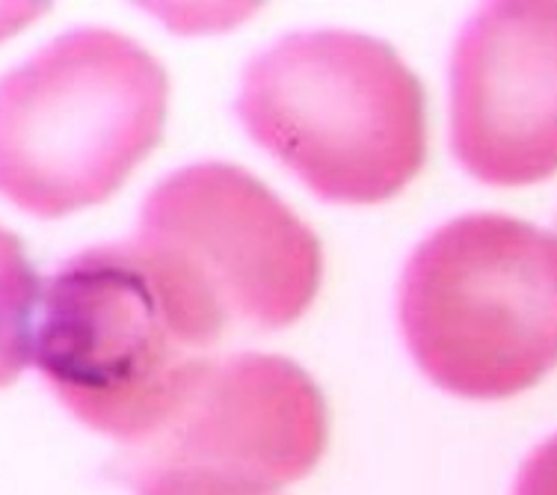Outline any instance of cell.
Instances as JSON below:
<instances>
[{
	"instance_id": "cell-1",
	"label": "cell",
	"mask_w": 557,
	"mask_h": 495,
	"mask_svg": "<svg viewBox=\"0 0 557 495\" xmlns=\"http://www.w3.org/2000/svg\"><path fill=\"white\" fill-rule=\"evenodd\" d=\"M237 116L326 202H386L428 158L421 81L364 33H290L270 45L244 72Z\"/></svg>"
},
{
	"instance_id": "cell-2",
	"label": "cell",
	"mask_w": 557,
	"mask_h": 495,
	"mask_svg": "<svg viewBox=\"0 0 557 495\" xmlns=\"http://www.w3.org/2000/svg\"><path fill=\"white\" fill-rule=\"evenodd\" d=\"M27 359L92 431L146 440L211 359L134 240L77 252L30 294Z\"/></svg>"
},
{
	"instance_id": "cell-3",
	"label": "cell",
	"mask_w": 557,
	"mask_h": 495,
	"mask_svg": "<svg viewBox=\"0 0 557 495\" xmlns=\"http://www.w3.org/2000/svg\"><path fill=\"white\" fill-rule=\"evenodd\" d=\"M400 326L445 392L495 400L557 366V237L507 214L440 226L407 261Z\"/></svg>"
},
{
	"instance_id": "cell-4",
	"label": "cell",
	"mask_w": 557,
	"mask_h": 495,
	"mask_svg": "<svg viewBox=\"0 0 557 495\" xmlns=\"http://www.w3.org/2000/svg\"><path fill=\"white\" fill-rule=\"evenodd\" d=\"M166 98V69L139 42L63 33L3 81V194L48 220L104 202L161 140Z\"/></svg>"
},
{
	"instance_id": "cell-5",
	"label": "cell",
	"mask_w": 557,
	"mask_h": 495,
	"mask_svg": "<svg viewBox=\"0 0 557 495\" xmlns=\"http://www.w3.org/2000/svg\"><path fill=\"white\" fill-rule=\"evenodd\" d=\"M134 244L208 350L300 321L321 288V240L235 163H194L149 194Z\"/></svg>"
},
{
	"instance_id": "cell-6",
	"label": "cell",
	"mask_w": 557,
	"mask_h": 495,
	"mask_svg": "<svg viewBox=\"0 0 557 495\" xmlns=\"http://www.w3.org/2000/svg\"><path fill=\"white\" fill-rule=\"evenodd\" d=\"M326 448V400L285 356H216L116 472L137 495H270Z\"/></svg>"
},
{
	"instance_id": "cell-7",
	"label": "cell",
	"mask_w": 557,
	"mask_h": 495,
	"mask_svg": "<svg viewBox=\"0 0 557 495\" xmlns=\"http://www.w3.org/2000/svg\"><path fill=\"white\" fill-rule=\"evenodd\" d=\"M450 146L486 184L557 173V3H486L450 57Z\"/></svg>"
},
{
	"instance_id": "cell-8",
	"label": "cell",
	"mask_w": 557,
	"mask_h": 495,
	"mask_svg": "<svg viewBox=\"0 0 557 495\" xmlns=\"http://www.w3.org/2000/svg\"><path fill=\"white\" fill-rule=\"evenodd\" d=\"M513 495H557V436L528 457L516 478Z\"/></svg>"
}]
</instances>
